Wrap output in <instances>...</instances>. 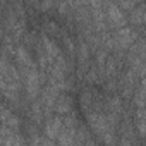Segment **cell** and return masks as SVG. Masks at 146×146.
I'll use <instances>...</instances> for the list:
<instances>
[{"label":"cell","instance_id":"cell-1","mask_svg":"<svg viewBox=\"0 0 146 146\" xmlns=\"http://www.w3.org/2000/svg\"><path fill=\"white\" fill-rule=\"evenodd\" d=\"M88 124L93 129V132L105 143V146H115V129L113 122L107 117V113H102L98 110L88 112Z\"/></svg>","mask_w":146,"mask_h":146},{"label":"cell","instance_id":"cell-2","mask_svg":"<svg viewBox=\"0 0 146 146\" xmlns=\"http://www.w3.org/2000/svg\"><path fill=\"white\" fill-rule=\"evenodd\" d=\"M21 79H24V90L28 93V96L31 100H35L40 95V86H41V79H40V72H38V64H35L33 67L19 72Z\"/></svg>","mask_w":146,"mask_h":146},{"label":"cell","instance_id":"cell-3","mask_svg":"<svg viewBox=\"0 0 146 146\" xmlns=\"http://www.w3.org/2000/svg\"><path fill=\"white\" fill-rule=\"evenodd\" d=\"M112 40H113V46H115V48L125 50V48L132 46V45L137 41V35H136L134 28L124 26V28H120V29H115V33L112 35Z\"/></svg>","mask_w":146,"mask_h":146},{"label":"cell","instance_id":"cell-4","mask_svg":"<svg viewBox=\"0 0 146 146\" xmlns=\"http://www.w3.org/2000/svg\"><path fill=\"white\" fill-rule=\"evenodd\" d=\"M105 17L108 19L110 26H113L115 29H120L127 24V16L122 9H119L117 4H112V2H107L105 4Z\"/></svg>","mask_w":146,"mask_h":146},{"label":"cell","instance_id":"cell-5","mask_svg":"<svg viewBox=\"0 0 146 146\" xmlns=\"http://www.w3.org/2000/svg\"><path fill=\"white\" fill-rule=\"evenodd\" d=\"M60 127H62V117L60 115H50L46 117V122H45V127H43V132H45V137L50 139V141H55L58 132H60Z\"/></svg>","mask_w":146,"mask_h":146},{"label":"cell","instance_id":"cell-6","mask_svg":"<svg viewBox=\"0 0 146 146\" xmlns=\"http://www.w3.org/2000/svg\"><path fill=\"white\" fill-rule=\"evenodd\" d=\"M53 110L57 112V115L60 117H65L69 113H72V110H74V100H72L69 95H58L57 96V102L53 105Z\"/></svg>","mask_w":146,"mask_h":146},{"label":"cell","instance_id":"cell-7","mask_svg":"<svg viewBox=\"0 0 146 146\" xmlns=\"http://www.w3.org/2000/svg\"><path fill=\"white\" fill-rule=\"evenodd\" d=\"M90 46L84 40L79 41L78 45V58H79V67H81V72H84L86 74V70L90 69Z\"/></svg>","mask_w":146,"mask_h":146},{"label":"cell","instance_id":"cell-8","mask_svg":"<svg viewBox=\"0 0 146 146\" xmlns=\"http://www.w3.org/2000/svg\"><path fill=\"white\" fill-rule=\"evenodd\" d=\"M146 21V14H144V4H136V7L131 11V23L134 26H143Z\"/></svg>","mask_w":146,"mask_h":146},{"label":"cell","instance_id":"cell-9","mask_svg":"<svg viewBox=\"0 0 146 146\" xmlns=\"http://www.w3.org/2000/svg\"><path fill=\"white\" fill-rule=\"evenodd\" d=\"M2 125L4 127H7V129H11V131H17L19 132V127H21V120H19V117L17 115H11L9 119H5L4 122H2Z\"/></svg>","mask_w":146,"mask_h":146},{"label":"cell","instance_id":"cell-10","mask_svg":"<svg viewBox=\"0 0 146 146\" xmlns=\"http://www.w3.org/2000/svg\"><path fill=\"white\" fill-rule=\"evenodd\" d=\"M136 124H137V132L143 137L144 136V108H137V112H136Z\"/></svg>","mask_w":146,"mask_h":146},{"label":"cell","instance_id":"cell-11","mask_svg":"<svg viewBox=\"0 0 146 146\" xmlns=\"http://www.w3.org/2000/svg\"><path fill=\"white\" fill-rule=\"evenodd\" d=\"M86 79L90 81V83H95V81H98L100 78H98V72H96V69L95 67H90L88 70H86Z\"/></svg>","mask_w":146,"mask_h":146},{"label":"cell","instance_id":"cell-12","mask_svg":"<svg viewBox=\"0 0 146 146\" xmlns=\"http://www.w3.org/2000/svg\"><path fill=\"white\" fill-rule=\"evenodd\" d=\"M83 146H100V144H98V143H96L91 136H88V137L83 141Z\"/></svg>","mask_w":146,"mask_h":146}]
</instances>
